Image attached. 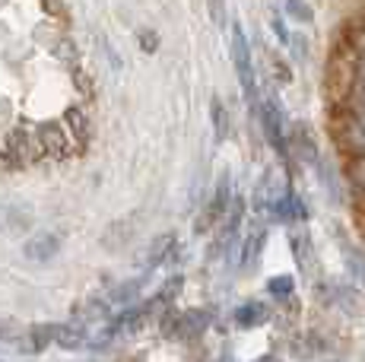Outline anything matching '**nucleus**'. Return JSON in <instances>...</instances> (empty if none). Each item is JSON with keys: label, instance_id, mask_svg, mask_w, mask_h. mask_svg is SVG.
Returning a JSON list of instances; mask_svg holds the SVG:
<instances>
[{"label": "nucleus", "instance_id": "obj_1", "mask_svg": "<svg viewBox=\"0 0 365 362\" xmlns=\"http://www.w3.org/2000/svg\"><path fill=\"white\" fill-rule=\"evenodd\" d=\"M229 51H232V64H235V76L238 83H242L245 95L255 93V64H251V48H248V38H245V32L232 29V41H229Z\"/></svg>", "mask_w": 365, "mask_h": 362}, {"label": "nucleus", "instance_id": "obj_2", "mask_svg": "<svg viewBox=\"0 0 365 362\" xmlns=\"http://www.w3.org/2000/svg\"><path fill=\"white\" fill-rule=\"evenodd\" d=\"M137 229H140V217H137V213L115 219V222H111V226L102 232V248H105V252H121L124 245H130V242H133Z\"/></svg>", "mask_w": 365, "mask_h": 362}, {"label": "nucleus", "instance_id": "obj_3", "mask_svg": "<svg viewBox=\"0 0 365 362\" xmlns=\"http://www.w3.org/2000/svg\"><path fill=\"white\" fill-rule=\"evenodd\" d=\"M61 252V239L54 232H35L29 242H23V254L35 264H45L51 261L54 254Z\"/></svg>", "mask_w": 365, "mask_h": 362}, {"label": "nucleus", "instance_id": "obj_4", "mask_svg": "<svg viewBox=\"0 0 365 362\" xmlns=\"http://www.w3.org/2000/svg\"><path fill=\"white\" fill-rule=\"evenodd\" d=\"M229 213V187H226V181H222L220 187H216V194H213V200L207 204V210L200 213V222H197V232H207L213 222H220L222 217Z\"/></svg>", "mask_w": 365, "mask_h": 362}, {"label": "nucleus", "instance_id": "obj_5", "mask_svg": "<svg viewBox=\"0 0 365 362\" xmlns=\"http://www.w3.org/2000/svg\"><path fill=\"white\" fill-rule=\"evenodd\" d=\"M175 248V235L172 232H165V235H156V239L150 242V248H146L143 254H140V264H143L146 270L150 267H159V264L165 261V254Z\"/></svg>", "mask_w": 365, "mask_h": 362}, {"label": "nucleus", "instance_id": "obj_6", "mask_svg": "<svg viewBox=\"0 0 365 362\" xmlns=\"http://www.w3.org/2000/svg\"><path fill=\"white\" fill-rule=\"evenodd\" d=\"M29 229V217L16 207H0V232L4 235H19Z\"/></svg>", "mask_w": 365, "mask_h": 362}, {"label": "nucleus", "instance_id": "obj_7", "mask_svg": "<svg viewBox=\"0 0 365 362\" xmlns=\"http://www.w3.org/2000/svg\"><path fill=\"white\" fill-rule=\"evenodd\" d=\"M203 327H207V315H203V311H187V315L175 318V333L185 340L194 337V333H200Z\"/></svg>", "mask_w": 365, "mask_h": 362}, {"label": "nucleus", "instance_id": "obj_8", "mask_svg": "<svg viewBox=\"0 0 365 362\" xmlns=\"http://www.w3.org/2000/svg\"><path fill=\"white\" fill-rule=\"evenodd\" d=\"M264 321H267V309L261 302H248V305H242V309L235 311V324L238 327H257Z\"/></svg>", "mask_w": 365, "mask_h": 362}, {"label": "nucleus", "instance_id": "obj_9", "mask_svg": "<svg viewBox=\"0 0 365 362\" xmlns=\"http://www.w3.org/2000/svg\"><path fill=\"white\" fill-rule=\"evenodd\" d=\"M264 128H267V137L277 150H286V140H283V128H279V111L273 105H264Z\"/></svg>", "mask_w": 365, "mask_h": 362}, {"label": "nucleus", "instance_id": "obj_10", "mask_svg": "<svg viewBox=\"0 0 365 362\" xmlns=\"http://www.w3.org/2000/svg\"><path fill=\"white\" fill-rule=\"evenodd\" d=\"M54 343H58V346H67V350H73V346H83V343H86V333H83L80 327L54 324Z\"/></svg>", "mask_w": 365, "mask_h": 362}, {"label": "nucleus", "instance_id": "obj_11", "mask_svg": "<svg viewBox=\"0 0 365 362\" xmlns=\"http://www.w3.org/2000/svg\"><path fill=\"white\" fill-rule=\"evenodd\" d=\"M210 111H213V130H216V137H220V140H226V137H229V115H226V108H222V102L213 99Z\"/></svg>", "mask_w": 365, "mask_h": 362}, {"label": "nucleus", "instance_id": "obj_12", "mask_svg": "<svg viewBox=\"0 0 365 362\" xmlns=\"http://www.w3.org/2000/svg\"><path fill=\"white\" fill-rule=\"evenodd\" d=\"M286 13H289L296 23H312L314 19V10L305 4V0H286Z\"/></svg>", "mask_w": 365, "mask_h": 362}, {"label": "nucleus", "instance_id": "obj_13", "mask_svg": "<svg viewBox=\"0 0 365 362\" xmlns=\"http://www.w3.org/2000/svg\"><path fill=\"white\" fill-rule=\"evenodd\" d=\"M292 286H296V283H292V276H273L270 283H267V289H270V296L273 299H289L292 296Z\"/></svg>", "mask_w": 365, "mask_h": 362}, {"label": "nucleus", "instance_id": "obj_14", "mask_svg": "<svg viewBox=\"0 0 365 362\" xmlns=\"http://www.w3.org/2000/svg\"><path fill=\"white\" fill-rule=\"evenodd\" d=\"M143 286V280H130V283H121L115 292H111V299L115 302H128V299H133V289H140Z\"/></svg>", "mask_w": 365, "mask_h": 362}, {"label": "nucleus", "instance_id": "obj_15", "mask_svg": "<svg viewBox=\"0 0 365 362\" xmlns=\"http://www.w3.org/2000/svg\"><path fill=\"white\" fill-rule=\"evenodd\" d=\"M207 6H210V19H213L216 26L226 23V4H222V0H207Z\"/></svg>", "mask_w": 365, "mask_h": 362}, {"label": "nucleus", "instance_id": "obj_16", "mask_svg": "<svg viewBox=\"0 0 365 362\" xmlns=\"http://www.w3.org/2000/svg\"><path fill=\"white\" fill-rule=\"evenodd\" d=\"M4 4H6V0H0V6H4Z\"/></svg>", "mask_w": 365, "mask_h": 362}]
</instances>
